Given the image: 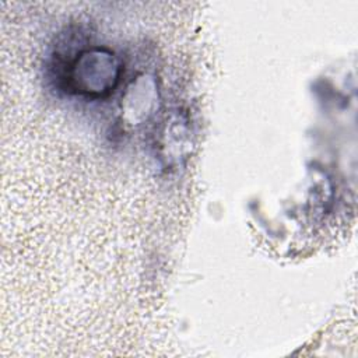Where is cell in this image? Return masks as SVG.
<instances>
[{
	"instance_id": "cell-1",
	"label": "cell",
	"mask_w": 358,
	"mask_h": 358,
	"mask_svg": "<svg viewBox=\"0 0 358 358\" xmlns=\"http://www.w3.org/2000/svg\"><path fill=\"white\" fill-rule=\"evenodd\" d=\"M120 66L113 53L88 50L80 55L70 67L69 81L73 90L87 95L109 92L119 80Z\"/></svg>"
}]
</instances>
